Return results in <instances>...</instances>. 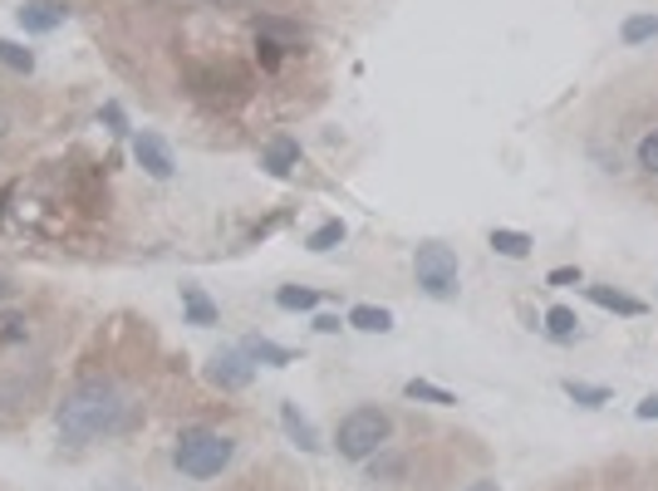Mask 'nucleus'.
I'll list each match as a JSON object with an SVG mask.
<instances>
[{"mask_svg":"<svg viewBox=\"0 0 658 491\" xmlns=\"http://www.w3.org/2000/svg\"><path fill=\"white\" fill-rule=\"evenodd\" d=\"M658 418V398H644L638 403V422H654Z\"/></svg>","mask_w":658,"mask_h":491,"instance_id":"cd10ccee","label":"nucleus"},{"mask_svg":"<svg viewBox=\"0 0 658 491\" xmlns=\"http://www.w3.org/2000/svg\"><path fill=\"white\" fill-rule=\"evenodd\" d=\"M546 285H555V290H565V285H585V275H579V265H555V271L546 275Z\"/></svg>","mask_w":658,"mask_h":491,"instance_id":"393cba45","label":"nucleus"},{"mask_svg":"<svg viewBox=\"0 0 658 491\" xmlns=\"http://www.w3.org/2000/svg\"><path fill=\"white\" fill-rule=\"evenodd\" d=\"M98 123H104V128H108V133H113V137H128V133H133V128H128V113H123V104H104V108H98Z\"/></svg>","mask_w":658,"mask_h":491,"instance_id":"5701e85b","label":"nucleus"},{"mask_svg":"<svg viewBox=\"0 0 658 491\" xmlns=\"http://www.w3.org/2000/svg\"><path fill=\"white\" fill-rule=\"evenodd\" d=\"M15 20L25 35H49V29H59L69 20V5L64 0H25V5L15 10Z\"/></svg>","mask_w":658,"mask_h":491,"instance_id":"0eeeda50","label":"nucleus"},{"mask_svg":"<svg viewBox=\"0 0 658 491\" xmlns=\"http://www.w3.org/2000/svg\"><path fill=\"white\" fill-rule=\"evenodd\" d=\"M471 491H497V481H477V487H471Z\"/></svg>","mask_w":658,"mask_h":491,"instance_id":"c756f323","label":"nucleus"},{"mask_svg":"<svg viewBox=\"0 0 658 491\" xmlns=\"http://www.w3.org/2000/svg\"><path fill=\"white\" fill-rule=\"evenodd\" d=\"M412 275H418V290L432 300H452L457 295V251L447 241H422L412 251Z\"/></svg>","mask_w":658,"mask_h":491,"instance_id":"20e7f679","label":"nucleus"},{"mask_svg":"<svg viewBox=\"0 0 658 491\" xmlns=\"http://www.w3.org/2000/svg\"><path fill=\"white\" fill-rule=\"evenodd\" d=\"M585 295L599 304V310H609V314H629V320L648 314V304L638 300V295H624V290H614V285H585Z\"/></svg>","mask_w":658,"mask_h":491,"instance_id":"6e6552de","label":"nucleus"},{"mask_svg":"<svg viewBox=\"0 0 658 491\" xmlns=\"http://www.w3.org/2000/svg\"><path fill=\"white\" fill-rule=\"evenodd\" d=\"M55 428L69 442H98V438H123L133 428V403L118 383L84 379L55 403Z\"/></svg>","mask_w":658,"mask_h":491,"instance_id":"f257e3e1","label":"nucleus"},{"mask_svg":"<svg viewBox=\"0 0 658 491\" xmlns=\"http://www.w3.org/2000/svg\"><path fill=\"white\" fill-rule=\"evenodd\" d=\"M275 304L290 314H310V310H320V290H310V285H280V290H275Z\"/></svg>","mask_w":658,"mask_h":491,"instance_id":"2eb2a0df","label":"nucleus"},{"mask_svg":"<svg viewBox=\"0 0 658 491\" xmlns=\"http://www.w3.org/2000/svg\"><path fill=\"white\" fill-rule=\"evenodd\" d=\"M403 398H412V403H438V408H452V403H457V393L442 388V383H432V379H408V383H403Z\"/></svg>","mask_w":658,"mask_h":491,"instance_id":"4468645a","label":"nucleus"},{"mask_svg":"<svg viewBox=\"0 0 658 491\" xmlns=\"http://www.w3.org/2000/svg\"><path fill=\"white\" fill-rule=\"evenodd\" d=\"M654 35H658V15H654V10H648V15L624 20V29H619V39H624V45H648Z\"/></svg>","mask_w":658,"mask_h":491,"instance_id":"6ab92c4d","label":"nucleus"},{"mask_svg":"<svg viewBox=\"0 0 658 491\" xmlns=\"http://www.w3.org/2000/svg\"><path fill=\"white\" fill-rule=\"evenodd\" d=\"M231 462H236V438H226V432H216V428H187L172 447V467L192 481L222 477Z\"/></svg>","mask_w":658,"mask_h":491,"instance_id":"f03ea898","label":"nucleus"},{"mask_svg":"<svg viewBox=\"0 0 658 491\" xmlns=\"http://www.w3.org/2000/svg\"><path fill=\"white\" fill-rule=\"evenodd\" d=\"M0 324H5V330H0V339H20V334H25V330H20V320H15V314H5V320H0Z\"/></svg>","mask_w":658,"mask_h":491,"instance_id":"bb28decb","label":"nucleus"},{"mask_svg":"<svg viewBox=\"0 0 658 491\" xmlns=\"http://www.w3.org/2000/svg\"><path fill=\"white\" fill-rule=\"evenodd\" d=\"M0 295H5V280H0Z\"/></svg>","mask_w":658,"mask_h":491,"instance_id":"7c9ffc66","label":"nucleus"},{"mask_svg":"<svg viewBox=\"0 0 658 491\" xmlns=\"http://www.w3.org/2000/svg\"><path fill=\"white\" fill-rule=\"evenodd\" d=\"M251 379H255V363L241 354V344H236V349H216L212 359H206V383L222 393L251 388Z\"/></svg>","mask_w":658,"mask_h":491,"instance_id":"39448f33","label":"nucleus"},{"mask_svg":"<svg viewBox=\"0 0 658 491\" xmlns=\"http://www.w3.org/2000/svg\"><path fill=\"white\" fill-rule=\"evenodd\" d=\"M349 324H354V330H363V334H388L393 330V314L383 310V304H354Z\"/></svg>","mask_w":658,"mask_h":491,"instance_id":"dca6fc26","label":"nucleus"},{"mask_svg":"<svg viewBox=\"0 0 658 491\" xmlns=\"http://www.w3.org/2000/svg\"><path fill=\"white\" fill-rule=\"evenodd\" d=\"M393 438V418L379 408V403H359V408H349L339 418V428H334V452H339L344 462H369L373 452H383Z\"/></svg>","mask_w":658,"mask_h":491,"instance_id":"7ed1b4c3","label":"nucleus"},{"mask_svg":"<svg viewBox=\"0 0 658 491\" xmlns=\"http://www.w3.org/2000/svg\"><path fill=\"white\" fill-rule=\"evenodd\" d=\"M339 324H344V320H334V314H314V330H320V334H334Z\"/></svg>","mask_w":658,"mask_h":491,"instance_id":"a878e982","label":"nucleus"},{"mask_svg":"<svg viewBox=\"0 0 658 491\" xmlns=\"http://www.w3.org/2000/svg\"><path fill=\"white\" fill-rule=\"evenodd\" d=\"M182 314L187 324H196V330H212L222 314H216V300L202 290V285H182Z\"/></svg>","mask_w":658,"mask_h":491,"instance_id":"f8f14e48","label":"nucleus"},{"mask_svg":"<svg viewBox=\"0 0 658 491\" xmlns=\"http://www.w3.org/2000/svg\"><path fill=\"white\" fill-rule=\"evenodd\" d=\"M304 246H310V251H334V246H344V221H324V226H314L310 236H304Z\"/></svg>","mask_w":658,"mask_h":491,"instance_id":"412c9836","label":"nucleus"},{"mask_svg":"<svg viewBox=\"0 0 658 491\" xmlns=\"http://www.w3.org/2000/svg\"><path fill=\"white\" fill-rule=\"evenodd\" d=\"M546 334H550V339H575L579 314L570 310V304H550V310H546Z\"/></svg>","mask_w":658,"mask_h":491,"instance_id":"a211bd4d","label":"nucleus"},{"mask_svg":"<svg viewBox=\"0 0 658 491\" xmlns=\"http://www.w3.org/2000/svg\"><path fill=\"white\" fill-rule=\"evenodd\" d=\"M241 354H246L251 363H265V369H285V363L300 359L295 349H285V344H275V339H265V334H251V339L241 344Z\"/></svg>","mask_w":658,"mask_h":491,"instance_id":"9d476101","label":"nucleus"},{"mask_svg":"<svg viewBox=\"0 0 658 491\" xmlns=\"http://www.w3.org/2000/svg\"><path fill=\"white\" fill-rule=\"evenodd\" d=\"M10 133V113H5V108H0V137H5Z\"/></svg>","mask_w":658,"mask_h":491,"instance_id":"c85d7f7f","label":"nucleus"},{"mask_svg":"<svg viewBox=\"0 0 658 491\" xmlns=\"http://www.w3.org/2000/svg\"><path fill=\"white\" fill-rule=\"evenodd\" d=\"M280 422H285V432H290V442H295V447H300V452H320V447H324V442H320V432H314V422L304 418V412L295 408L290 398L280 403Z\"/></svg>","mask_w":658,"mask_h":491,"instance_id":"9b49d317","label":"nucleus"},{"mask_svg":"<svg viewBox=\"0 0 658 491\" xmlns=\"http://www.w3.org/2000/svg\"><path fill=\"white\" fill-rule=\"evenodd\" d=\"M295 163H300V143H295V137H271V143H265V153H261V167L271 177H290L295 172Z\"/></svg>","mask_w":658,"mask_h":491,"instance_id":"1a4fd4ad","label":"nucleus"},{"mask_svg":"<svg viewBox=\"0 0 658 491\" xmlns=\"http://www.w3.org/2000/svg\"><path fill=\"white\" fill-rule=\"evenodd\" d=\"M638 172H644V177L658 172V133H654V128L638 137Z\"/></svg>","mask_w":658,"mask_h":491,"instance_id":"4be33fe9","label":"nucleus"},{"mask_svg":"<svg viewBox=\"0 0 658 491\" xmlns=\"http://www.w3.org/2000/svg\"><path fill=\"white\" fill-rule=\"evenodd\" d=\"M255 55H261L265 69H275V64H280V55H285V45H280V39H271V35H255Z\"/></svg>","mask_w":658,"mask_h":491,"instance_id":"b1692460","label":"nucleus"},{"mask_svg":"<svg viewBox=\"0 0 658 491\" xmlns=\"http://www.w3.org/2000/svg\"><path fill=\"white\" fill-rule=\"evenodd\" d=\"M487 246H491L497 255H506V261H526L530 246H536V241H530L526 231H511V226H497V231L487 236Z\"/></svg>","mask_w":658,"mask_h":491,"instance_id":"ddd939ff","label":"nucleus"},{"mask_svg":"<svg viewBox=\"0 0 658 491\" xmlns=\"http://www.w3.org/2000/svg\"><path fill=\"white\" fill-rule=\"evenodd\" d=\"M565 398H575L579 408H605V403H614V393H609L605 383H579V379H565Z\"/></svg>","mask_w":658,"mask_h":491,"instance_id":"f3484780","label":"nucleus"},{"mask_svg":"<svg viewBox=\"0 0 658 491\" xmlns=\"http://www.w3.org/2000/svg\"><path fill=\"white\" fill-rule=\"evenodd\" d=\"M0 64L15 69V74H35V55L25 45H15V39H0Z\"/></svg>","mask_w":658,"mask_h":491,"instance_id":"aec40b11","label":"nucleus"},{"mask_svg":"<svg viewBox=\"0 0 658 491\" xmlns=\"http://www.w3.org/2000/svg\"><path fill=\"white\" fill-rule=\"evenodd\" d=\"M133 157L153 182H167V177L177 172V157H172V147H167L163 133H133Z\"/></svg>","mask_w":658,"mask_h":491,"instance_id":"423d86ee","label":"nucleus"}]
</instances>
